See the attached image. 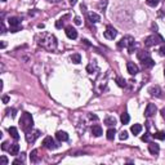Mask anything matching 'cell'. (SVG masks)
<instances>
[{
    "label": "cell",
    "mask_w": 165,
    "mask_h": 165,
    "mask_svg": "<svg viewBox=\"0 0 165 165\" xmlns=\"http://www.w3.org/2000/svg\"><path fill=\"white\" fill-rule=\"evenodd\" d=\"M8 132H9V134H11V137L13 139H16V141H18V139H19V134H18V130H17V128L11 127L8 129Z\"/></svg>",
    "instance_id": "cell-17"
},
{
    "label": "cell",
    "mask_w": 165,
    "mask_h": 165,
    "mask_svg": "<svg viewBox=\"0 0 165 165\" xmlns=\"http://www.w3.org/2000/svg\"><path fill=\"white\" fill-rule=\"evenodd\" d=\"M159 1L160 0H146V3H147V5H150V7H157L159 5Z\"/></svg>",
    "instance_id": "cell-31"
},
{
    "label": "cell",
    "mask_w": 165,
    "mask_h": 165,
    "mask_svg": "<svg viewBox=\"0 0 165 165\" xmlns=\"http://www.w3.org/2000/svg\"><path fill=\"white\" fill-rule=\"evenodd\" d=\"M117 46L119 48H127L129 53H134L135 50V41H134V38L130 35H127L121 39V40L117 43Z\"/></svg>",
    "instance_id": "cell-2"
},
{
    "label": "cell",
    "mask_w": 165,
    "mask_h": 165,
    "mask_svg": "<svg viewBox=\"0 0 165 165\" xmlns=\"http://www.w3.org/2000/svg\"><path fill=\"white\" fill-rule=\"evenodd\" d=\"M119 138L121 139V141H125V139H128V132H125V130H123V132L119 134Z\"/></svg>",
    "instance_id": "cell-32"
},
{
    "label": "cell",
    "mask_w": 165,
    "mask_h": 165,
    "mask_svg": "<svg viewBox=\"0 0 165 165\" xmlns=\"http://www.w3.org/2000/svg\"><path fill=\"white\" fill-rule=\"evenodd\" d=\"M3 102L4 103H8L9 102V97H8V95H4V97H3Z\"/></svg>",
    "instance_id": "cell-40"
},
{
    "label": "cell",
    "mask_w": 165,
    "mask_h": 165,
    "mask_svg": "<svg viewBox=\"0 0 165 165\" xmlns=\"http://www.w3.org/2000/svg\"><path fill=\"white\" fill-rule=\"evenodd\" d=\"M105 124L107 125V127H115V124H116V119H115L114 116H107L105 119Z\"/></svg>",
    "instance_id": "cell-20"
},
{
    "label": "cell",
    "mask_w": 165,
    "mask_h": 165,
    "mask_svg": "<svg viewBox=\"0 0 165 165\" xmlns=\"http://www.w3.org/2000/svg\"><path fill=\"white\" fill-rule=\"evenodd\" d=\"M130 130H132V133L134 135H137V134H139V133L142 132V125L141 124H134V125H132Z\"/></svg>",
    "instance_id": "cell-21"
},
{
    "label": "cell",
    "mask_w": 165,
    "mask_h": 165,
    "mask_svg": "<svg viewBox=\"0 0 165 165\" xmlns=\"http://www.w3.org/2000/svg\"><path fill=\"white\" fill-rule=\"evenodd\" d=\"M71 61H72L74 63H76V65H78V63H80V62H81V56H80L79 53L72 54V56H71Z\"/></svg>",
    "instance_id": "cell-27"
},
{
    "label": "cell",
    "mask_w": 165,
    "mask_h": 165,
    "mask_svg": "<svg viewBox=\"0 0 165 165\" xmlns=\"http://www.w3.org/2000/svg\"><path fill=\"white\" fill-rule=\"evenodd\" d=\"M142 141H143V142H148V134L142 135Z\"/></svg>",
    "instance_id": "cell-39"
},
{
    "label": "cell",
    "mask_w": 165,
    "mask_h": 165,
    "mask_svg": "<svg viewBox=\"0 0 165 165\" xmlns=\"http://www.w3.org/2000/svg\"><path fill=\"white\" fill-rule=\"evenodd\" d=\"M164 76H165V70H164Z\"/></svg>",
    "instance_id": "cell-46"
},
{
    "label": "cell",
    "mask_w": 165,
    "mask_h": 165,
    "mask_svg": "<svg viewBox=\"0 0 165 165\" xmlns=\"http://www.w3.org/2000/svg\"><path fill=\"white\" fill-rule=\"evenodd\" d=\"M116 83H117V85L121 88L127 87V81H125V79H123V78H116Z\"/></svg>",
    "instance_id": "cell-30"
},
{
    "label": "cell",
    "mask_w": 165,
    "mask_h": 165,
    "mask_svg": "<svg viewBox=\"0 0 165 165\" xmlns=\"http://www.w3.org/2000/svg\"><path fill=\"white\" fill-rule=\"evenodd\" d=\"M93 70H97V63H95V61L90 62L89 65L87 66V71H88L89 74H93Z\"/></svg>",
    "instance_id": "cell-26"
},
{
    "label": "cell",
    "mask_w": 165,
    "mask_h": 165,
    "mask_svg": "<svg viewBox=\"0 0 165 165\" xmlns=\"http://www.w3.org/2000/svg\"><path fill=\"white\" fill-rule=\"evenodd\" d=\"M102 128L99 127V125H93L92 127V134L94 135V137H101L102 135Z\"/></svg>",
    "instance_id": "cell-18"
},
{
    "label": "cell",
    "mask_w": 165,
    "mask_h": 165,
    "mask_svg": "<svg viewBox=\"0 0 165 165\" xmlns=\"http://www.w3.org/2000/svg\"><path fill=\"white\" fill-rule=\"evenodd\" d=\"M30 160L31 162H38L39 161V156H38V150H32L30 155Z\"/></svg>",
    "instance_id": "cell-25"
},
{
    "label": "cell",
    "mask_w": 165,
    "mask_h": 165,
    "mask_svg": "<svg viewBox=\"0 0 165 165\" xmlns=\"http://www.w3.org/2000/svg\"><path fill=\"white\" fill-rule=\"evenodd\" d=\"M162 41H164V39H162L159 34H154V35L146 38V40H144V45L150 48V46H155V45H157V44L162 43Z\"/></svg>",
    "instance_id": "cell-5"
},
{
    "label": "cell",
    "mask_w": 165,
    "mask_h": 165,
    "mask_svg": "<svg viewBox=\"0 0 165 165\" xmlns=\"http://www.w3.org/2000/svg\"><path fill=\"white\" fill-rule=\"evenodd\" d=\"M160 114H161V116H162V117H164V119H165V108H162L161 111H160Z\"/></svg>",
    "instance_id": "cell-42"
},
{
    "label": "cell",
    "mask_w": 165,
    "mask_h": 165,
    "mask_svg": "<svg viewBox=\"0 0 165 165\" xmlns=\"http://www.w3.org/2000/svg\"><path fill=\"white\" fill-rule=\"evenodd\" d=\"M41 132L38 129H30L28 132H26V141L28 142V143H34V142L36 141V139L40 137Z\"/></svg>",
    "instance_id": "cell-6"
},
{
    "label": "cell",
    "mask_w": 165,
    "mask_h": 165,
    "mask_svg": "<svg viewBox=\"0 0 165 165\" xmlns=\"http://www.w3.org/2000/svg\"><path fill=\"white\" fill-rule=\"evenodd\" d=\"M156 111H157V107L154 105V103H148L147 105V107H146V110H144V116L146 117H151V116H154L155 114H156Z\"/></svg>",
    "instance_id": "cell-9"
},
{
    "label": "cell",
    "mask_w": 165,
    "mask_h": 165,
    "mask_svg": "<svg viewBox=\"0 0 165 165\" xmlns=\"http://www.w3.org/2000/svg\"><path fill=\"white\" fill-rule=\"evenodd\" d=\"M43 146L45 147V148H48V150L57 148V144H56V142H54V139L52 138V137H45V138H44Z\"/></svg>",
    "instance_id": "cell-8"
},
{
    "label": "cell",
    "mask_w": 165,
    "mask_h": 165,
    "mask_svg": "<svg viewBox=\"0 0 165 165\" xmlns=\"http://www.w3.org/2000/svg\"><path fill=\"white\" fill-rule=\"evenodd\" d=\"M83 41H84V44H87V45H90V43L87 40V39H84V40H83Z\"/></svg>",
    "instance_id": "cell-44"
},
{
    "label": "cell",
    "mask_w": 165,
    "mask_h": 165,
    "mask_svg": "<svg viewBox=\"0 0 165 165\" xmlns=\"http://www.w3.org/2000/svg\"><path fill=\"white\" fill-rule=\"evenodd\" d=\"M39 45H41L43 48H45L46 50L52 52L57 49V39L56 36L52 35V34H43L41 35V39L39 41Z\"/></svg>",
    "instance_id": "cell-1"
},
{
    "label": "cell",
    "mask_w": 165,
    "mask_h": 165,
    "mask_svg": "<svg viewBox=\"0 0 165 165\" xmlns=\"http://www.w3.org/2000/svg\"><path fill=\"white\" fill-rule=\"evenodd\" d=\"M1 1H7V0H1Z\"/></svg>",
    "instance_id": "cell-45"
},
{
    "label": "cell",
    "mask_w": 165,
    "mask_h": 165,
    "mask_svg": "<svg viewBox=\"0 0 165 165\" xmlns=\"http://www.w3.org/2000/svg\"><path fill=\"white\" fill-rule=\"evenodd\" d=\"M107 139H110V141H112V139L115 138V134H116V130H115V128H110V129L107 130Z\"/></svg>",
    "instance_id": "cell-24"
},
{
    "label": "cell",
    "mask_w": 165,
    "mask_h": 165,
    "mask_svg": "<svg viewBox=\"0 0 165 165\" xmlns=\"http://www.w3.org/2000/svg\"><path fill=\"white\" fill-rule=\"evenodd\" d=\"M68 1H70L71 5H75V4H76V0H68Z\"/></svg>",
    "instance_id": "cell-43"
},
{
    "label": "cell",
    "mask_w": 165,
    "mask_h": 165,
    "mask_svg": "<svg viewBox=\"0 0 165 165\" xmlns=\"http://www.w3.org/2000/svg\"><path fill=\"white\" fill-rule=\"evenodd\" d=\"M137 57H138L139 61H143V60H146V58L150 57V52H147V50H141V52H138Z\"/></svg>",
    "instance_id": "cell-22"
},
{
    "label": "cell",
    "mask_w": 165,
    "mask_h": 165,
    "mask_svg": "<svg viewBox=\"0 0 165 165\" xmlns=\"http://www.w3.org/2000/svg\"><path fill=\"white\" fill-rule=\"evenodd\" d=\"M106 5H107V0H101V3H99V9H105Z\"/></svg>",
    "instance_id": "cell-34"
},
{
    "label": "cell",
    "mask_w": 165,
    "mask_h": 165,
    "mask_svg": "<svg viewBox=\"0 0 165 165\" xmlns=\"http://www.w3.org/2000/svg\"><path fill=\"white\" fill-rule=\"evenodd\" d=\"M103 35H105V38L108 39V40H114L117 35V31H116V28H114L112 26H107L106 27V31L103 32Z\"/></svg>",
    "instance_id": "cell-7"
},
{
    "label": "cell",
    "mask_w": 165,
    "mask_h": 165,
    "mask_svg": "<svg viewBox=\"0 0 165 165\" xmlns=\"http://www.w3.org/2000/svg\"><path fill=\"white\" fill-rule=\"evenodd\" d=\"M8 142H3V144H1V150L3 151H5V150H9V146H8Z\"/></svg>",
    "instance_id": "cell-35"
},
{
    "label": "cell",
    "mask_w": 165,
    "mask_h": 165,
    "mask_svg": "<svg viewBox=\"0 0 165 165\" xmlns=\"http://www.w3.org/2000/svg\"><path fill=\"white\" fill-rule=\"evenodd\" d=\"M88 18H89V21L93 22V23H97V22L101 21V16L97 13H94V12H90V13L88 14Z\"/></svg>",
    "instance_id": "cell-16"
},
{
    "label": "cell",
    "mask_w": 165,
    "mask_h": 165,
    "mask_svg": "<svg viewBox=\"0 0 165 165\" xmlns=\"http://www.w3.org/2000/svg\"><path fill=\"white\" fill-rule=\"evenodd\" d=\"M8 164V159H7V156H1V164L0 165H7Z\"/></svg>",
    "instance_id": "cell-37"
},
{
    "label": "cell",
    "mask_w": 165,
    "mask_h": 165,
    "mask_svg": "<svg viewBox=\"0 0 165 165\" xmlns=\"http://www.w3.org/2000/svg\"><path fill=\"white\" fill-rule=\"evenodd\" d=\"M148 151H150V154H151V155H154V156H157V155H159V152H160L159 144H156V143H150V144H148Z\"/></svg>",
    "instance_id": "cell-13"
},
{
    "label": "cell",
    "mask_w": 165,
    "mask_h": 165,
    "mask_svg": "<svg viewBox=\"0 0 165 165\" xmlns=\"http://www.w3.org/2000/svg\"><path fill=\"white\" fill-rule=\"evenodd\" d=\"M65 32H66V35H67L68 39H76V38H78V31H76L72 26H67V27H66Z\"/></svg>",
    "instance_id": "cell-12"
},
{
    "label": "cell",
    "mask_w": 165,
    "mask_h": 165,
    "mask_svg": "<svg viewBox=\"0 0 165 165\" xmlns=\"http://www.w3.org/2000/svg\"><path fill=\"white\" fill-rule=\"evenodd\" d=\"M159 52H160V54H161V56H165V44H162Z\"/></svg>",
    "instance_id": "cell-38"
},
{
    "label": "cell",
    "mask_w": 165,
    "mask_h": 165,
    "mask_svg": "<svg viewBox=\"0 0 165 165\" xmlns=\"http://www.w3.org/2000/svg\"><path fill=\"white\" fill-rule=\"evenodd\" d=\"M152 135H154V138H156V139H161V141H164V139H165V132H162V130L156 132L155 134H152Z\"/></svg>",
    "instance_id": "cell-28"
},
{
    "label": "cell",
    "mask_w": 165,
    "mask_h": 165,
    "mask_svg": "<svg viewBox=\"0 0 165 165\" xmlns=\"http://www.w3.org/2000/svg\"><path fill=\"white\" fill-rule=\"evenodd\" d=\"M141 62H142V66H143V68H151V67H154V66H155V61L152 60L151 57L146 58V60L141 61Z\"/></svg>",
    "instance_id": "cell-14"
},
{
    "label": "cell",
    "mask_w": 165,
    "mask_h": 165,
    "mask_svg": "<svg viewBox=\"0 0 165 165\" xmlns=\"http://www.w3.org/2000/svg\"><path fill=\"white\" fill-rule=\"evenodd\" d=\"M120 120H121L123 124H128V123L130 121V116L127 112H124V114H121V116H120Z\"/></svg>",
    "instance_id": "cell-29"
},
{
    "label": "cell",
    "mask_w": 165,
    "mask_h": 165,
    "mask_svg": "<svg viewBox=\"0 0 165 165\" xmlns=\"http://www.w3.org/2000/svg\"><path fill=\"white\" fill-rule=\"evenodd\" d=\"M8 23H9V27H11V32H18V31L22 30L21 19L18 17H9Z\"/></svg>",
    "instance_id": "cell-4"
},
{
    "label": "cell",
    "mask_w": 165,
    "mask_h": 165,
    "mask_svg": "<svg viewBox=\"0 0 165 165\" xmlns=\"http://www.w3.org/2000/svg\"><path fill=\"white\" fill-rule=\"evenodd\" d=\"M67 18H70V16H68V14H66V16H63L62 18H60L57 22H56V27H57V28H61V27H63V25H65V21H66Z\"/></svg>",
    "instance_id": "cell-23"
},
{
    "label": "cell",
    "mask_w": 165,
    "mask_h": 165,
    "mask_svg": "<svg viewBox=\"0 0 165 165\" xmlns=\"http://www.w3.org/2000/svg\"><path fill=\"white\" fill-rule=\"evenodd\" d=\"M19 152V146L17 143L14 144H11V147H9V154L12 155V156H16V155H18Z\"/></svg>",
    "instance_id": "cell-19"
},
{
    "label": "cell",
    "mask_w": 165,
    "mask_h": 165,
    "mask_svg": "<svg viewBox=\"0 0 165 165\" xmlns=\"http://www.w3.org/2000/svg\"><path fill=\"white\" fill-rule=\"evenodd\" d=\"M127 70H128V72H129L130 75H137V74L139 72L138 66L135 65L134 62H128L127 63Z\"/></svg>",
    "instance_id": "cell-11"
},
{
    "label": "cell",
    "mask_w": 165,
    "mask_h": 165,
    "mask_svg": "<svg viewBox=\"0 0 165 165\" xmlns=\"http://www.w3.org/2000/svg\"><path fill=\"white\" fill-rule=\"evenodd\" d=\"M148 93H150L151 95H154V97H157V98H162V95H164V94H162L164 92H162V89L159 87V85L151 87V88L148 89Z\"/></svg>",
    "instance_id": "cell-10"
},
{
    "label": "cell",
    "mask_w": 165,
    "mask_h": 165,
    "mask_svg": "<svg viewBox=\"0 0 165 165\" xmlns=\"http://www.w3.org/2000/svg\"><path fill=\"white\" fill-rule=\"evenodd\" d=\"M74 23L75 25H81V19H80V17H75V18H74Z\"/></svg>",
    "instance_id": "cell-36"
},
{
    "label": "cell",
    "mask_w": 165,
    "mask_h": 165,
    "mask_svg": "<svg viewBox=\"0 0 165 165\" xmlns=\"http://www.w3.org/2000/svg\"><path fill=\"white\" fill-rule=\"evenodd\" d=\"M19 124H21V128L23 132H28L30 129H32L34 127V119L31 116V114L28 112H23L19 119Z\"/></svg>",
    "instance_id": "cell-3"
},
{
    "label": "cell",
    "mask_w": 165,
    "mask_h": 165,
    "mask_svg": "<svg viewBox=\"0 0 165 165\" xmlns=\"http://www.w3.org/2000/svg\"><path fill=\"white\" fill-rule=\"evenodd\" d=\"M7 46V44H5V41H1V44H0V48L1 49H4Z\"/></svg>",
    "instance_id": "cell-41"
},
{
    "label": "cell",
    "mask_w": 165,
    "mask_h": 165,
    "mask_svg": "<svg viewBox=\"0 0 165 165\" xmlns=\"http://www.w3.org/2000/svg\"><path fill=\"white\" fill-rule=\"evenodd\" d=\"M7 112H8V115H11L12 117L16 116V110H14V108H11V110H9V108H7Z\"/></svg>",
    "instance_id": "cell-33"
},
{
    "label": "cell",
    "mask_w": 165,
    "mask_h": 165,
    "mask_svg": "<svg viewBox=\"0 0 165 165\" xmlns=\"http://www.w3.org/2000/svg\"><path fill=\"white\" fill-rule=\"evenodd\" d=\"M56 138H57L60 142H65V141H67V139H68V134L66 132L60 130V132L56 133Z\"/></svg>",
    "instance_id": "cell-15"
}]
</instances>
